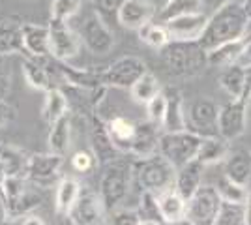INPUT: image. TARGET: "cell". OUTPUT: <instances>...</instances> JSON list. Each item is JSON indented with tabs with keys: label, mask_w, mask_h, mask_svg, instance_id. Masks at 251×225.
<instances>
[{
	"label": "cell",
	"mask_w": 251,
	"mask_h": 225,
	"mask_svg": "<svg viewBox=\"0 0 251 225\" xmlns=\"http://www.w3.org/2000/svg\"><path fill=\"white\" fill-rule=\"evenodd\" d=\"M250 25L251 21L244 10V4L230 0L229 4H225L208 17L206 28L201 36L199 43L206 51H214L225 43L238 42L246 38Z\"/></svg>",
	"instance_id": "6da1fadb"
},
{
	"label": "cell",
	"mask_w": 251,
	"mask_h": 225,
	"mask_svg": "<svg viewBox=\"0 0 251 225\" xmlns=\"http://www.w3.org/2000/svg\"><path fill=\"white\" fill-rule=\"evenodd\" d=\"M159 56L169 74L180 79L199 77L210 66L208 51L199 42L171 40V43L159 51Z\"/></svg>",
	"instance_id": "7a4b0ae2"
},
{
	"label": "cell",
	"mask_w": 251,
	"mask_h": 225,
	"mask_svg": "<svg viewBox=\"0 0 251 225\" xmlns=\"http://www.w3.org/2000/svg\"><path fill=\"white\" fill-rule=\"evenodd\" d=\"M131 165H133V178L141 186V192L159 195V193L175 188L176 169L159 152L154 156H148V158H137Z\"/></svg>",
	"instance_id": "3957f363"
},
{
	"label": "cell",
	"mask_w": 251,
	"mask_h": 225,
	"mask_svg": "<svg viewBox=\"0 0 251 225\" xmlns=\"http://www.w3.org/2000/svg\"><path fill=\"white\" fill-rule=\"evenodd\" d=\"M131 178H133V165L129 161L118 158L103 165L98 195L103 201L109 214L115 212L116 208H120L126 201L129 188H131Z\"/></svg>",
	"instance_id": "277c9868"
},
{
	"label": "cell",
	"mask_w": 251,
	"mask_h": 225,
	"mask_svg": "<svg viewBox=\"0 0 251 225\" xmlns=\"http://www.w3.org/2000/svg\"><path fill=\"white\" fill-rule=\"evenodd\" d=\"M36 186L30 184L25 176H8L4 182V192L0 197L2 214L6 220H19L34 212L42 197L34 190Z\"/></svg>",
	"instance_id": "5b68a950"
},
{
	"label": "cell",
	"mask_w": 251,
	"mask_h": 225,
	"mask_svg": "<svg viewBox=\"0 0 251 225\" xmlns=\"http://www.w3.org/2000/svg\"><path fill=\"white\" fill-rule=\"evenodd\" d=\"M201 143H202V137L191 129L163 131L159 137V154L167 158L175 165V169H180L189 161L197 160Z\"/></svg>",
	"instance_id": "8992f818"
},
{
	"label": "cell",
	"mask_w": 251,
	"mask_h": 225,
	"mask_svg": "<svg viewBox=\"0 0 251 225\" xmlns=\"http://www.w3.org/2000/svg\"><path fill=\"white\" fill-rule=\"evenodd\" d=\"M64 156L45 152V154H28L26 173L25 178L36 188H52L62 180L60 169H62Z\"/></svg>",
	"instance_id": "52a82bcc"
},
{
	"label": "cell",
	"mask_w": 251,
	"mask_h": 225,
	"mask_svg": "<svg viewBox=\"0 0 251 225\" xmlns=\"http://www.w3.org/2000/svg\"><path fill=\"white\" fill-rule=\"evenodd\" d=\"M223 199L216 186H201L199 192L188 201L186 220L193 225H216L218 214L221 210Z\"/></svg>",
	"instance_id": "ba28073f"
},
{
	"label": "cell",
	"mask_w": 251,
	"mask_h": 225,
	"mask_svg": "<svg viewBox=\"0 0 251 225\" xmlns=\"http://www.w3.org/2000/svg\"><path fill=\"white\" fill-rule=\"evenodd\" d=\"M189 129L199 133L201 137H216L220 135L218 129V117L220 105L208 98H197L186 107Z\"/></svg>",
	"instance_id": "9c48e42d"
},
{
	"label": "cell",
	"mask_w": 251,
	"mask_h": 225,
	"mask_svg": "<svg viewBox=\"0 0 251 225\" xmlns=\"http://www.w3.org/2000/svg\"><path fill=\"white\" fill-rule=\"evenodd\" d=\"M79 36L84 47L94 54H107L115 47V34L100 13H92L83 21Z\"/></svg>",
	"instance_id": "30bf717a"
},
{
	"label": "cell",
	"mask_w": 251,
	"mask_h": 225,
	"mask_svg": "<svg viewBox=\"0 0 251 225\" xmlns=\"http://www.w3.org/2000/svg\"><path fill=\"white\" fill-rule=\"evenodd\" d=\"M147 72V64L141 58H137V56H122V58H118L111 66L105 68V86L127 88L129 90Z\"/></svg>",
	"instance_id": "8fae6325"
},
{
	"label": "cell",
	"mask_w": 251,
	"mask_h": 225,
	"mask_svg": "<svg viewBox=\"0 0 251 225\" xmlns=\"http://www.w3.org/2000/svg\"><path fill=\"white\" fill-rule=\"evenodd\" d=\"M49 34H51V56L58 62H68L79 54L81 49V36L66 21H49Z\"/></svg>",
	"instance_id": "7c38bea8"
},
{
	"label": "cell",
	"mask_w": 251,
	"mask_h": 225,
	"mask_svg": "<svg viewBox=\"0 0 251 225\" xmlns=\"http://www.w3.org/2000/svg\"><path fill=\"white\" fill-rule=\"evenodd\" d=\"M248 105L250 103H246L244 100H230L220 105V117H218L220 137H223L225 141H234L246 131Z\"/></svg>",
	"instance_id": "4fadbf2b"
},
{
	"label": "cell",
	"mask_w": 251,
	"mask_h": 225,
	"mask_svg": "<svg viewBox=\"0 0 251 225\" xmlns=\"http://www.w3.org/2000/svg\"><path fill=\"white\" fill-rule=\"evenodd\" d=\"M54 70L56 74L64 79V83L72 85L77 90H86V92H100L105 90L103 72L105 70H98V68H75L66 62H58L54 60Z\"/></svg>",
	"instance_id": "5bb4252c"
},
{
	"label": "cell",
	"mask_w": 251,
	"mask_h": 225,
	"mask_svg": "<svg viewBox=\"0 0 251 225\" xmlns=\"http://www.w3.org/2000/svg\"><path fill=\"white\" fill-rule=\"evenodd\" d=\"M68 218L74 225H105L109 212L98 193L83 192Z\"/></svg>",
	"instance_id": "9a60e30c"
},
{
	"label": "cell",
	"mask_w": 251,
	"mask_h": 225,
	"mask_svg": "<svg viewBox=\"0 0 251 225\" xmlns=\"http://www.w3.org/2000/svg\"><path fill=\"white\" fill-rule=\"evenodd\" d=\"M208 13L201 11V13H191V15H182L176 19L163 23L167 28L171 40H178V42H199L206 23H208Z\"/></svg>",
	"instance_id": "2e32d148"
},
{
	"label": "cell",
	"mask_w": 251,
	"mask_h": 225,
	"mask_svg": "<svg viewBox=\"0 0 251 225\" xmlns=\"http://www.w3.org/2000/svg\"><path fill=\"white\" fill-rule=\"evenodd\" d=\"M90 147H92L98 163L101 165L118 160V154H122L109 135L107 122H103L98 115H92L90 118Z\"/></svg>",
	"instance_id": "e0dca14e"
},
{
	"label": "cell",
	"mask_w": 251,
	"mask_h": 225,
	"mask_svg": "<svg viewBox=\"0 0 251 225\" xmlns=\"http://www.w3.org/2000/svg\"><path fill=\"white\" fill-rule=\"evenodd\" d=\"M156 6L152 0H126L118 11L116 21L124 28L129 30H141L145 25L152 23L156 17Z\"/></svg>",
	"instance_id": "ac0fdd59"
},
{
	"label": "cell",
	"mask_w": 251,
	"mask_h": 225,
	"mask_svg": "<svg viewBox=\"0 0 251 225\" xmlns=\"http://www.w3.org/2000/svg\"><path fill=\"white\" fill-rule=\"evenodd\" d=\"M23 43L25 53L34 58H47L51 56V34L49 25H36L25 23L23 25Z\"/></svg>",
	"instance_id": "d6986e66"
},
{
	"label": "cell",
	"mask_w": 251,
	"mask_h": 225,
	"mask_svg": "<svg viewBox=\"0 0 251 225\" xmlns=\"http://www.w3.org/2000/svg\"><path fill=\"white\" fill-rule=\"evenodd\" d=\"M163 131H159V126L154 122H137L135 137L131 141L129 154L135 158H148L159 152V137Z\"/></svg>",
	"instance_id": "ffe728a7"
},
{
	"label": "cell",
	"mask_w": 251,
	"mask_h": 225,
	"mask_svg": "<svg viewBox=\"0 0 251 225\" xmlns=\"http://www.w3.org/2000/svg\"><path fill=\"white\" fill-rule=\"evenodd\" d=\"M204 167L199 160H193L186 163L184 167L176 169V180H175V190H176L186 201H189L195 193L199 192V188L202 186V173Z\"/></svg>",
	"instance_id": "44dd1931"
},
{
	"label": "cell",
	"mask_w": 251,
	"mask_h": 225,
	"mask_svg": "<svg viewBox=\"0 0 251 225\" xmlns=\"http://www.w3.org/2000/svg\"><path fill=\"white\" fill-rule=\"evenodd\" d=\"M157 208H159L161 224L171 225V224H176V222H180V220L186 218L188 201H186L175 188H171V190H167V192H163L157 195Z\"/></svg>",
	"instance_id": "7402d4cb"
},
{
	"label": "cell",
	"mask_w": 251,
	"mask_h": 225,
	"mask_svg": "<svg viewBox=\"0 0 251 225\" xmlns=\"http://www.w3.org/2000/svg\"><path fill=\"white\" fill-rule=\"evenodd\" d=\"M167 94V113L165 120L161 124L163 131H184L188 129V115L184 107V100L178 88H169L165 90Z\"/></svg>",
	"instance_id": "603a6c76"
},
{
	"label": "cell",
	"mask_w": 251,
	"mask_h": 225,
	"mask_svg": "<svg viewBox=\"0 0 251 225\" xmlns=\"http://www.w3.org/2000/svg\"><path fill=\"white\" fill-rule=\"evenodd\" d=\"M23 75L26 79V83L36 88V90H42V92H49L52 86L51 79V70L47 68L45 58H34V56H26L23 58Z\"/></svg>",
	"instance_id": "cb8c5ba5"
},
{
	"label": "cell",
	"mask_w": 251,
	"mask_h": 225,
	"mask_svg": "<svg viewBox=\"0 0 251 225\" xmlns=\"http://www.w3.org/2000/svg\"><path fill=\"white\" fill-rule=\"evenodd\" d=\"M23 25L17 19H0V56L25 53Z\"/></svg>",
	"instance_id": "d4e9b609"
},
{
	"label": "cell",
	"mask_w": 251,
	"mask_h": 225,
	"mask_svg": "<svg viewBox=\"0 0 251 225\" xmlns=\"http://www.w3.org/2000/svg\"><path fill=\"white\" fill-rule=\"evenodd\" d=\"M81 193H83V190H81L77 180L62 178L56 184V192H54V212L58 216H70L77 199L81 197Z\"/></svg>",
	"instance_id": "484cf974"
},
{
	"label": "cell",
	"mask_w": 251,
	"mask_h": 225,
	"mask_svg": "<svg viewBox=\"0 0 251 225\" xmlns=\"http://www.w3.org/2000/svg\"><path fill=\"white\" fill-rule=\"evenodd\" d=\"M107 129H109V135L116 145V149L122 154H129L131 141L135 137L137 122H131L124 117H116L107 122Z\"/></svg>",
	"instance_id": "4316f807"
},
{
	"label": "cell",
	"mask_w": 251,
	"mask_h": 225,
	"mask_svg": "<svg viewBox=\"0 0 251 225\" xmlns=\"http://www.w3.org/2000/svg\"><path fill=\"white\" fill-rule=\"evenodd\" d=\"M47 143H49V152L58 154V156H64L70 150V145H72V120L68 115L51 124Z\"/></svg>",
	"instance_id": "83f0119b"
},
{
	"label": "cell",
	"mask_w": 251,
	"mask_h": 225,
	"mask_svg": "<svg viewBox=\"0 0 251 225\" xmlns=\"http://www.w3.org/2000/svg\"><path fill=\"white\" fill-rule=\"evenodd\" d=\"M68 96L64 94L60 88H51L49 92H45V100H43V107H42V117L43 120L51 126L52 122L60 120L62 117L68 115Z\"/></svg>",
	"instance_id": "f1b7e54d"
},
{
	"label": "cell",
	"mask_w": 251,
	"mask_h": 225,
	"mask_svg": "<svg viewBox=\"0 0 251 225\" xmlns=\"http://www.w3.org/2000/svg\"><path fill=\"white\" fill-rule=\"evenodd\" d=\"M204 11L202 0H169L163 8L157 10V23H167L171 19H176L182 15L201 13Z\"/></svg>",
	"instance_id": "f546056e"
},
{
	"label": "cell",
	"mask_w": 251,
	"mask_h": 225,
	"mask_svg": "<svg viewBox=\"0 0 251 225\" xmlns=\"http://www.w3.org/2000/svg\"><path fill=\"white\" fill-rule=\"evenodd\" d=\"M220 85L232 100H242L244 88H246V68L238 64H230L223 68L220 75Z\"/></svg>",
	"instance_id": "4dcf8cb0"
},
{
	"label": "cell",
	"mask_w": 251,
	"mask_h": 225,
	"mask_svg": "<svg viewBox=\"0 0 251 225\" xmlns=\"http://www.w3.org/2000/svg\"><path fill=\"white\" fill-rule=\"evenodd\" d=\"M234 182L246 184L251 178V154L250 152H234L229 154L225 160V173Z\"/></svg>",
	"instance_id": "1f68e13d"
},
{
	"label": "cell",
	"mask_w": 251,
	"mask_h": 225,
	"mask_svg": "<svg viewBox=\"0 0 251 225\" xmlns=\"http://www.w3.org/2000/svg\"><path fill=\"white\" fill-rule=\"evenodd\" d=\"M227 143H229V141H225L223 137H220V135H216V137H202L199 154H197V160H199L202 165H212V163L227 160V156H229V147H227Z\"/></svg>",
	"instance_id": "d6a6232c"
},
{
	"label": "cell",
	"mask_w": 251,
	"mask_h": 225,
	"mask_svg": "<svg viewBox=\"0 0 251 225\" xmlns=\"http://www.w3.org/2000/svg\"><path fill=\"white\" fill-rule=\"evenodd\" d=\"M161 92H163V90H161V83H159V79H157L152 72H147V74L137 81L135 85L129 88L131 98L135 100L137 103H143V105L150 103V101H152L157 94H161Z\"/></svg>",
	"instance_id": "836d02e7"
},
{
	"label": "cell",
	"mask_w": 251,
	"mask_h": 225,
	"mask_svg": "<svg viewBox=\"0 0 251 225\" xmlns=\"http://www.w3.org/2000/svg\"><path fill=\"white\" fill-rule=\"evenodd\" d=\"M216 190L220 193V197L225 203H236V204H246L250 199L251 192L248 190L246 184L234 182L227 175H221L216 184Z\"/></svg>",
	"instance_id": "e575fe53"
},
{
	"label": "cell",
	"mask_w": 251,
	"mask_h": 225,
	"mask_svg": "<svg viewBox=\"0 0 251 225\" xmlns=\"http://www.w3.org/2000/svg\"><path fill=\"white\" fill-rule=\"evenodd\" d=\"M248 42V36L242 38L238 42H230L221 45L214 51H208V62L210 66H221V68H227L230 64H236L238 56H240L244 45Z\"/></svg>",
	"instance_id": "d590c367"
},
{
	"label": "cell",
	"mask_w": 251,
	"mask_h": 225,
	"mask_svg": "<svg viewBox=\"0 0 251 225\" xmlns=\"http://www.w3.org/2000/svg\"><path fill=\"white\" fill-rule=\"evenodd\" d=\"M139 32V38H141V42H145L148 47H152V49H157V51H161L165 45L171 43V36H169L167 28H165V25L163 23H148L145 25L141 30H137Z\"/></svg>",
	"instance_id": "8d00e7d4"
},
{
	"label": "cell",
	"mask_w": 251,
	"mask_h": 225,
	"mask_svg": "<svg viewBox=\"0 0 251 225\" xmlns=\"http://www.w3.org/2000/svg\"><path fill=\"white\" fill-rule=\"evenodd\" d=\"M0 154L4 158V163H6L8 176H25L28 156L23 150L15 149L11 145H0Z\"/></svg>",
	"instance_id": "74e56055"
},
{
	"label": "cell",
	"mask_w": 251,
	"mask_h": 225,
	"mask_svg": "<svg viewBox=\"0 0 251 225\" xmlns=\"http://www.w3.org/2000/svg\"><path fill=\"white\" fill-rule=\"evenodd\" d=\"M216 225H246V204L223 201Z\"/></svg>",
	"instance_id": "f35d334b"
},
{
	"label": "cell",
	"mask_w": 251,
	"mask_h": 225,
	"mask_svg": "<svg viewBox=\"0 0 251 225\" xmlns=\"http://www.w3.org/2000/svg\"><path fill=\"white\" fill-rule=\"evenodd\" d=\"M83 8V0H52L51 19L56 21H70Z\"/></svg>",
	"instance_id": "ab89813d"
},
{
	"label": "cell",
	"mask_w": 251,
	"mask_h": 225,
	"mask_svg": "<svg viewBox=\"0 0 251 225\" xmlns=\"http://www.w3.org/2000/svg\"><path fill=\"white\" fill-rule=\"evenodd\" d=\"M165 113H167V94L161 92V94H157L150 103H147L148 120L157 124V126L161 128V124H163V120H165Z\"/></svg>",
	"instance_id": "60d3db41"
},
{
	"label": "cell",
	"mask_w": 251,
	"mask_h": 225,
	"mask_svg": "<svg viewBox=\"0 0 251 225\" xmlns=\"http://www.w3.org/2000/svg\"><path fill=\"white\" fill-rule=\"evenodd\" d=\"M109 218H111V225H139L143 222L139 208H124V206L111 212Z\"/></svg>",
	"instance_id": "b9f144b4"
},
{
	"label": "cell",
	"mask_w": 251,
	"mask_h": 225,
	"mask_svg": "<svg viewBox=\"0 0 251 225\" xmlns=\"http://www.w3.org/2000/svg\"><path fill=\"white\" fill-rule=\"evenodd\" d=\"M96 160L94 152H88V150H79L72 156V167H74L77 173H88L96 167Z\"/></svg>",
	"instance_id": "7bdbcfd3"
},
{
	"label": "cell",
	"mask_w": 251,
	"mask_h": 225,
	"mask_svg": "<svg viewBox=\"0 0 251 225\" xmlns=\"http://www.w3.org/2000/svg\"><path fill=\"white\" fill-rule=\"evenodd\" d=\"M124 2L126 0H94L96 13H100L103 19L118 17V11H120Z\"/></svg>",
	"instance_id": "ee69618b"
},
{
	"label": "cell",
	"mask_w": 251,
	"mask_h": 225,
	"mask_svg": "<svg viewBox=\"0 0 251 225\" xmlns=\"http://www.w3.org/2000/svg\"><path fill=\"white\" fill-rule=\"evenodd\" d=\"M13 118H15V109H13V105L8 103L6 100H0V128L11 124Z\"/></svg>",
	"instance_id": "f6af8a7d"
},
{
	"label": "cell",
	"mask_w": 251,
	"mask_h": 225,
	"mask_svg": "<svg viewBox=\"0 0 251 225\" xmlns=\"http://www.w3.org/2000/svg\"><path fill=\"white\" fill-rule=\"evenodd\" d=\"M10 72L6 70L4 62L0 60V100H6L8 92H10Z\"/></svg>",
	"instance_id": "bcb514c9"
},
{
	"label": "cell",
	"mask_w": 251,
	"mask_h": 225,
	"mask_svg": "<svg viewBox=\"0 0 251 225\" xmlns=\"http://www.w3.org/2000/svg\"><path fill=\"white\" fill-rule=\"evenodd\" d=\"M236 64L242 66V68H251V36L248 38V42L244 45V49H242L240 56H238V60H236Z\"/></svg>",
	"instance_id": "7dc6e473"
},
{
	"label": "cell",
	"mask_w": 251,
	"mask_h": 225,
	"mask_svg": "<svg viewBox=\"0 0 251 225\" xmlns=\"http://www.w3.org/2000/svg\"><path fill=\"white\" fill-rule=\"evenodd\" d=\"M230 0H202V6H204V13H206V10L208 11H218L220 8H223L225 4H229Z\"/></svg>",
	"instance_id": "c3c4849f"
},
{
	"label": "cell",
	"mask_w": 251,
	"mask_h": 225,
	"mask_svg": "<svg viewBox=\"0 0 251 225\" xmlns=\"http://www.w3.org/2000/svg\"><path fill=\"white\" fill-rule=\"evenodd\" d=\"M21 225H47V224H45V220H43L42 216H38V214H34V212H32V214L23 218Z\"/></svg>",
	"instance_id": "681fc988"
},
{
	"label": "cell",
	"mask_w": 251,
	"mask_h": 225,
	"mask_svg": "<svg viewBox=\"0 0 251 225\" xmlns=\"http://www.w3.org/2000/svg\"><path fill=\"white\" fill-rule=\"evenodd\" d=\"M242 100H244L246 103H250V100H251V68H246V88H244Z\"/></svg>",
	"instance_id": "f907efd6"
},
{
	"label": "cell",
	"mask_w": 251,
	"mask_h": 225,
	"mask_svg": "<svg viewBox=\"0 0 251 225\" xmlns=\"http://www.w3.org/2000/svg\"><path fill=\"white\" fill-rule=\"evenodd\" d=\"M8 178V169H6V163H4V158L0 154V197H2V192H4V182Z\"/></svg>",
	"instance_id": "816d5d0a"
},
{
	"label": "cell",
	"mask_w": 251,
	"mask_h": 225,
	"mask_svg": "<svg viewBox=\"0 0 251 225\" xmlns=\"http://www.w3.org/2000/svg\"><path fill=\"white\" fill-rule=\"evenodd\" d=\"M246 225H251V195L246 203Z\"/></svg>",
	"instance_id": "f5cc1de1"
},
{
	"label": "cell",
	"mask_w": 251,
	"mask_h": 225,
	"mask_svg": "<svg viewBox=\"0 0 251 225\" xmlns=\"http://www.w3.org/2000/svg\"><path fill=\"white\" fill-rule=\"evenodd\" d=\"M242 4H244V10H246V13H248V17H250L251 21V0H244Z\"/></svg>",
	"instance_id": "db71d44e"
},
{
	"label": "cell",
	"mask_w": 251,
	"mask_h": 225,
	"mask_svg": "<svg viewBox=\"0 0 251 225\" xmlns=\"http://www.w3.org/2000/svg\"><path fill=\"white\" fill-rule=\"evenodd\" d=\"M154 2V6H156V10H159V8H163L165 4H167L169 0H152Z\"/></svg>",
	"instance_id": "11a10c76"
},
{
	"label": "cell",
	"mask_w": 251,
	"mask_h": 225,
	"mask_svg": "<svg viewBox=\"0 0 251 225\" xmlns=\"http://www.w3.org/2000/svg\"><path fill=\"white\" fill-rule=\"evenodd\" d=\"M171 225H193V224H191L189 220H186V218H184V220H180V222H176V224H171Z\"/></svg>",
	"instance_id": "9f6ffc18"
},
{
	"label": "cell",
	"mask_w": 251,
	"mask_h": 225,
	"mask_svg": "<svg viewBox=\"0 0 251 225\" xmlns=\"http://www.w3.org/2000/svg\"><path fill=\"white\" fill-rule=\"evenodd\" d=\"M139 225H163V224H159V222H148V220H143Z\"/></svg>",
	"instance_id": "6f0895ef"
},
{
	"label": "cell",
	"mask_w": 251,
	"mask_h": 225,
	"mask_svg": "<svg viewBox=\"0 0 251 225\" xmlns=\"http://www.w3.org/2000/svg\"><path fill=\"white\" fill-rule=\"evenodd\" d=\"M0 225H8V224H6V222H2V220H0Z\"/></svg>",
	"instance_id": "680465c9"
}]
</instances>
